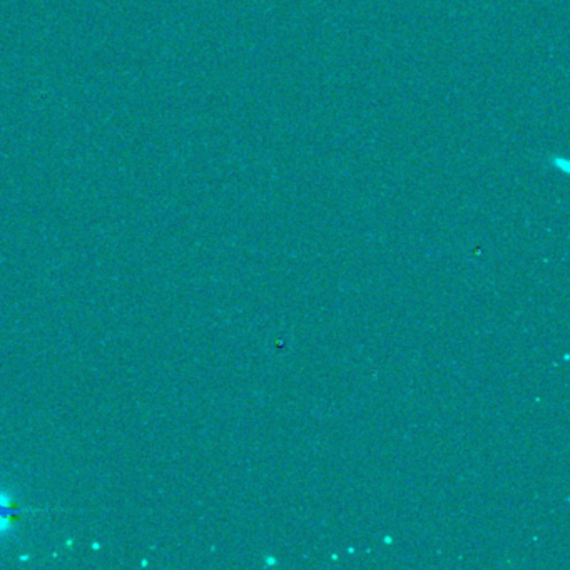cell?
Returning a JSON list of instances; mask_svg holds the SVG:
<instances>
[{
	"label": "cell",
	"mask_w": 570,
	"mask_h": 570,
	"mask_svg": "<svg viewBox=\"0 0 570 570\" xmlns=\"http://www.w3.org/2000/svg\"><path fill=\"white\" fill-rule=\"evenodd\" d=\"M30 512V509H19L14 505V494L0 488V537H5L14 532V520L22 513Z\"/></svg>",
	"instance_id": "cell-1"
}]
</instances>
